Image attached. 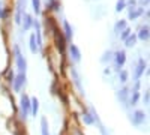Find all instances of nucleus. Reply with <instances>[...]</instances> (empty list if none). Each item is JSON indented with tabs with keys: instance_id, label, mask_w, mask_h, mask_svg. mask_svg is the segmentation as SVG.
<instances>
[{
	"instance_id": "obj_28",
	"label": "nucleus",
	"mask_w": 150,
	"mask_h": 135,
	"mask_svg": "<svg viewBox=\"0 0 150 135\" xmlns=\"http://www.w3.org/2000/svg\"><path fill=\"white\" fill-rule=\"evenodd\" d=\"M14 78H15V74L12 72V71H9V74H8V78H6V81H8L9 84H12V81H14Z\"/></svg>"
},
{
	"instance_id": "obj_30",
	"label": "nucleus",
	"mask_w": 150,
	"mask_h": 135,
	"mask_svg": "<svg viewBox=\"0 0 150 135\" xmlns=\"http://www.w3.org/2000/svg\"><path fill=\"white\" fill-rule=\"evenodd\" d=\"M128 5H129V8H128V9H134V8H135V5H137V0H128Z\"/></svg>"
},
{
	"instance_id": "obj_26",
	"label": "nucleus",
	"mask_w": 150,
	"mask_h": 135,
	"mask_svg": "<svg viewBox=\"0 0 150 135\" xmlns=\"http://www.w3.org/2000/svg\"><path fill=\"white\" fill-rule=\"evenodd\" d=\"M125 8H126V0H117V3H116V12H120Z\"/></svg>"
},
{
	"instance_id": "obj_17",
	"label": "nucleus",
	"mask_w": 150,
	"mask_h": 135,
	"mask_svg": "<svg viewBox=\"0 0 150 135\" xmlns=\"http://www.w3.org/2000/svg\"><path fill=\"white\" fill-rule=\"evenodd\" d=\"M29 47H30V51H32L33 54H36L38 51H39V48H38V44H36V36H35V33H32V35H30Z\"/></svg>"
},
{
	"instance_id": "obj_23",
	"label": "nucleus",
	"mask_w": 150,
	"mask_h": 135,
	"mask_svg": "<svg viewBox=\"0 0 150 135\" xmlns=\"http://www.w3.org/2000/svg\"><path fill=\"white\" fill-rule=\"evenodd\" d=\"M41 134L42 135H50V132H48V122H47L45 117L41 119Z\"/></svg>"
},
{
	"instance_id": "obj_20",
	"label": "nucleus",
	"mask_w": 150,
	"mask_h": 135,
	"mask_svg": "<svg viewBox=\"0 0 150 135\" xmlns=\"http://www.w3.org/2000/svg\"><path fill=\"white\" fill-rule=\"evenodd\" d=\"M128 80H129V74H128V71L120 69V71H119V81H120L122 84H125V83H128Z\"/></svg>"
},
{
	"instance_id": "obj_11",
	"label": "nucleus",
	"mask_w": 150,
	"mask_h": 135,
	"mask_svg": "<svg viewBox=\"0 0 150 135\" xmlns=\"http://www.w3.org/2000/svg\"><path fill=\"white\" fill-rule=\"evenodd\" d=\"M149 36H150V29H149V26L146 24V26H143V27L140 29V32L137 33V39L147 42V41H149Z\"/></svg>"
},
{
	"instance_id": "obj_6",
	"label": "nucleus",
	"mask_w": 150,
	"mask_h": 135,
	"mask_svg": "<svg viewBox=\"0 0 150 135\" xmlns=\"http://www.w3.org/2000/svg\"><path fill=\"white\" fill-rule=\"evenodd\" d=\"M146 68H147V63H146V60H144L143 57H140V59H138V63H137V69H135V74H134V81H140V78H141V75L144 74Z\"/></svg>"
},
{
	"instance_id": "obj_33",
	"label": "nucleus",
	"mask_w": 150,
	"mask_h": 135,
	"mask_svg": "<svg viewBox=\"0 0 150 135\" xmlns=\"http://www.w3.org/2000/svg\"><path fill=\"white\" fill-rule=\"evenodd\" d=\"M111 72V69L110 68H107V69H104V74H105V75H108V74Z\"/></svg>"
},
{
	"instance_id": "obj_18",
	"label": "nucleus",
	"mask_w": 150,
	"mask_h": 135,
	"mask_svg": "<svg viewBox=\"0 0 150 135\" xmlns=\"http://www.w3.org/2000/svg\"><path fill=\"white\" fill-rule=\"evenodd\" d=\"M126 27H128L126 20H119V21L114 24V32H116L117 35H120V32H122V30H125Z\"/></svg>"
},
{
	"instance_id": "obj_22",
	"label": "nucleus",
	"mask_w": 150,
	"mask_h": 135,
	"mask_svg": "<svg viewBox=\"0 0 150 135\" xmlns=\"http://www.w3.org/2000/svg\"><path fill=\"white\" fill-rule=\"evenodd\" d=\"M112 57H114V53L112 51H105L104 56L101 57V62L102 63H110V62H112Z\"/></svg>"
},
{
	"instance_id": "obj_27",
	"label": "nucleus",
	"mask_w": 150,
	"mask_h": 135,
	"mask_svg": "<svg viewBox=\"0 0 150 135\" xmlns=\"http://www.w3.org/2000/svg\"><path fill=\"white\" fill-rule=\"evenodd\" d=\"M131 33H132V30H131L129 27H126L125 30H122V32H120V39H122V41H125V39H126Z\"/></svg>"
},
{
	"instance_id": "obj_13",
	"label": "nucleus",
	"mask_w": 150,
	"mask_h": 135,
	"mask_svg": "<svg viewBox=\"0 0 150 135\" xmlns=\"http://www.w3.org/2000/svg\"><path fill=\"white\" fill-rule=\"evenodd\" d=\"M63 30H65V39H66V42H69V41H72V27H71V24L66 21V20H63Z\"/></svg>"
},
{
	"instance_id": "obj_7",
	"label": "nucleus",
	"mask_w": 150,
	"mask_h": 135,
	"mask_svg": "<svg viewBox=\"0 0 150 135\" xmlns=\"http://www.w3.org/2000/svg\"><path fill=\"white\" fill-rule=\"evenodd\" d=\"M12 86H14V90L15 92H21L23 86H26V74H18V75H15L14 81H12Z\"/></svg>"
},
{
	"instance_id": "obj_8",
	"label": "nucleus",
	"mask_w": 150,
	"mask_h": 135,
	"mask_svg": "<svg viewBox=\"0 0 150 135\" xmlns=\"http://www.w3.org/2000/svg\"><path fill=\"white\" fill-rule=\"evenodd\" d=\"M69 57L74 63H78L80 60H81V51H80V48L75 45V44H71L69 45Z\"/></svg>"
},
{
	"instance_id": "obj_2",
	"label": "nucleus",
	"mask_w": 150,
	"mask_h": 135,
	"mask_svg": "<svg viewBox=\"0 0 150 135\" xmlns=\"http://www.w3.org/2000/svg\"><path fill=\"white\" fill-rule=\"evenodd\" d=\"M14 53H15V63H17L18 71L21 74H26V71H27V62H26V59H24V56L21 54L18 45L14 47Z\"/></svg>"
},
{
	"instance_id": "obj_4",
	"label": "nucleus",
	"mask_w": 150,
	"mask_h": 135,
	"mask_svg": "<svg viewBox=\"0 0 150 135\" xmlns=\"http://www.w3.org/2000/svg\"><path fill=\"white\" fill-rule=\"evenodd\" d=\"M146 119H147V114L143 111V110H135V111L131 114V122H132L134 126L143 125L144 122H146Z\"/></svg>"
},
{
	"instance_id": "obj_19",
	"label": "nucleus",
	"mask_w": 150,
	"mask_h": 135,
	"mask_svg": "<svg viewBox=\"0 0 150 135\" xmlns=\"http://www.w3.org/2000/svg\"><path fill=\"white\" fill-rule=\"evenodd\" d=\"M138 99H140V92H132V95L129 96V99H128V105L135 107L137 104H138Z\"/></svg>"
},
{
	"instance_id": "obj_15",
	"label": "nucleus",
	"mask_w": 150,
	"mask_h": 135,
	"mask_svg": "<svg viewBox=\"0 0 150 135\" xmlns=\"http://www.w3.org/2000/svg\"><path fill=\"white\" fill-rule=\"evenodd\" d=\"M144 14V8H134L129 9V20H137L138 17H141Z\"/></svg>"
},
{
	"instance_id": "obj_32",
	"label": "nucleus",
	"mask_w": 150,
	"mask_h": 135,
	"mask_svg": "<svg viewBox=\"0 0 150 135\" xmlns=\"http://www.w3.org/2000/svg\"><path fill=\"white\" fill-rule=\"evenodd\" d=\"M3 9H5L3 8V3L0 2V20H2V17H3Z\"/></svg>"
},
{
	"instance_id": "obj_3",
	"label": "nucleus",
	"mask_w": 150,
	"mask_h": 135,
	"mask_svg": "<svg viewBox=\"0 0 150 135\" xmlns=\"http://www.w3.org/2000/svg\"><path fill=\"white\" fill-rule=\"evenodd\" d=\"M30 113V98L27 95H21L20 99V116L23 120H26Z\"/></svg>"
},
{
	"instance_id": "obj_16",
	"label": "nucleus",
	"mask_w": 150,
	"mask_h": 135,
	"mask_svg": "<svg viewBox=\"0 0 150 135\" xmlns=\"http://www.w3.org/2000/svg\"><path fill=\"white\" fill-rule=\"evenodd\" d=\"M137 41H138V39H137V33H131L123 42H125V45H126V48H132L137 44Z\"/></svg>"
},
{
	"instance_id": "obj_29",
	"label": "nucleus",
	"mask_w": 150,
	"mask_h": 135,
	"mask_svg": "<svg viewBox=\"0 0 150 135\" xmlns=\"http://www.w3.org/2000/svg\"><path fill=\"white\" fill-rule=\"evenodd\" d=\"M149 101H150V95H149V90L144 92V104L149 105Z\"/></svg>"
},
{
	"instance_id": "obj_5",
	"label": "nucleus",
	"mask_w": 150,
	"mask_h": 135,
	"mask_svg": "<svg viewBox=\"0 0 150 135\" xmlns=\"http://www.w3.org/2000/svg\"><path fill=\"white\" fill-rule=\"evenodd\" d=\"M112 60H114V63H116V71L119 72L122 69V66L126 63V51L125 50H119L114 53V57H112Z\"/></svg>"
},
{
	"instance_id": "obj_25",
	"label": "nucleus",
	"mask_w": 150,
	"mask_h": 135,
	"mask_svg": "<svg viewBox=\"0 0 150 135\" xmlns=\"http://www.w3.org/2000/svg\"><path fill=\"white\" fill-rule=\"evenodd\" d=\"M48 9H50V11H59V9H60V3H59V0H50Z\"/></svg>"
},
{
	"instance_id": "obj_31",
	"label": "nucleus",
	"mask_w": 150,
	"mask_h": 135,
	"mask_svg": "<svg viewBox=\"0 0 150 135\" xmlns=\"http://www.w3.org/2000/svg\"><path fill=\"white\" fill-rule=\"evenodd\" d=\"M140 3H141V8H144V6L147 8L149 6V0H140Z\"/></svg>"
},
{
	"instance_id": "obj_9",
	"label": "nucleus",
	"mask_w": 150,
	"mask_h": 135,
	"mask_svg": "<svg viewBox=\"0 0 150 135\" xmlns=\"http://www.w3.org/2000/svg\"><path fill=\"white\" fill-rule=\"evenodd\" d=\"M21 24H23V32H29L33 26V17L30 14H23V18H21Z\"/></svg>"
},
{
	"instance_id": "obj_24",
	"label": "nucleus",
	"mask_w": 150,
	"mask_h": 135,
	"mask_svg": "<svg viewBox=\"0 0 150 135\" xmlns=\"http://www.w3.org/2000/svg\"><path fill=\"white\" fill-rule=\"evenodd\" d=\"M32 8L36 15L41 14V0H32Z\"/></svg>"
},
{
	"instance_id": "obj_14",
	"label": "nucleus",
	"mask_w": 150,
	"mask_h": 135,
	"mask_svg": "<svg viewBox=\"0 0 150 135\" xmlns=\"http://www.w3.org/2000/svg\"><path fill=\"white\" fill-rule=\"evenodd\" d=\"M38 111H39V101H38V98H30V113L36 117Z\"/></svg>"
},
{
	"instance_id": "obj_1",
	"label": "nucleus",
	"mask_w": 150,
	"mask_h": 135,
	"mask_svg": "<svg viewBox=\"0 0 150 135\" xmlns=\"http://www.w3.org/2000/svg\"><path fill=\"white\" fill-rule=\"evenodd\" d=\"M51 32L54 33V42H56V47H57L59 53L65 56V50H66V39H65L63 33H62V30H59L57 27H54Z\"/></svg>"
},
{
	"instance_id": "obj_21",
	"label": "nucleus",
	"mask_w": 150,
	"mask_h": 135,
	"mask_svg": "<svg viewBox=\"0 0 150 135\" xmlns=\"http://www.w3.org/2000/svg\"><path fill=\"white\" fill-rule=\"evenodd\" d=\"M83 122L86 125H93L95 123V117L92 113H83Z\"/></svg>"
},
{
	"instance_id": "obj_12",
	"label": "nucleus",
	"mask_w": 150,
	"mask_h": 135,
	"mask_svg": "<svg viewBox=\"0 0 150 135\" xmlns=\"http://www.w3.org/2000/svg\"><path fill=\"white\" fill-rule=\"evenodd\" d=\"M71 74H72V80H74L75 86H77V87H78V90H80V93L83 95L84 92H83V87H81V81H80V75H78L77 69H75V68H71Z\"/></svg>"
},
{
	"instance_id": "obj_10",
	"label": "nucleus",
	"mask_w": 150,
	"mask_h": 135,
	"mask_svg": "<svg viewBox=\"0 0 150 135\" xmlns=\"http://www.w3.org/2000/svg\"><path fill=\"white\" fill-rule=\"evenodd\" d=\"M129 90H128V87H123V89H120L119 92H117V99L123 104V105H128V98H129Z\"/></svg>"
}]
</instances>
